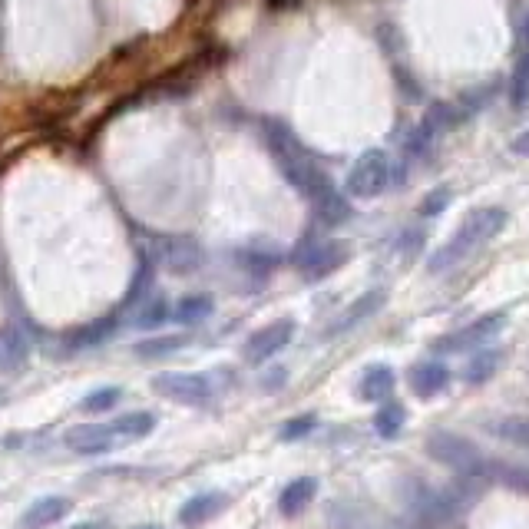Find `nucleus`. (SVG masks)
Returning <instances> with one entry per match:
<instances>
[{
	"label": "nucleus",
	"instance_id": "7ed1b4c3",
	"mask_svg": "<svg viewBox=\"0 0 529 529\" xmlns=\"http://www.w3.org/2000/svg\"><path fill=\"white\" fill-rule=\"evenodd\" d=\"M348 258H351L348 242L305 235L295 252H291V265L298 268V275L305 278V282H325V278L338 272L341 265H348Z\"/></svg>",
	"mask_w": 529,
	"mask_h": 529
},
{
	"label": "nucleus",
	"instance_id": "423d86ee",
	"mask_svg": "<svg viewBox=\"0 0 529 529\" xmlns=\"http://www.w3.org/2000/svg\"><path fill=\"white\" fill-rule=\"evenodd\" d=\"M156 258L172 275H192L202 265V245L192 235H163Z\"/></svg>",
	"mask_w": 529,
	"mask_h": 529
},
{
	"label": "nucleus",
	"instance_id": "c756f323",
	"mask_svg": "<svg viewBox=\"0 0 529 529\" xmlns=\"http://www.w3.org/2000/svg\"><path fill=\"white\" fill-rule=\"evenodd\" d=\"M510 153H513V156L529 159V129H523V133L513 139V143H510Z\"/></svg>",
	"mask_w": 529,
	"mask_h": 529
},
{
	"label": "nucleus",
	"instance_id": "7c9ffc66",
	"mask_svg": "<svg viewBox=\"0 0 529 529\" xmlns=\"http://www.w3.org/2000/svg\"><path fill=\"white\" fill-rule=\"evenodd\" d=\"M520 47L529 50V14L523 17V24H520Z\"/></svg>",
	"mask_w": 529,
	"mask_h": 529
},
{
	"label": "nucleus",
	"instance_id": "6e6552de",
	"mask_svg": "<svg viewBox=\"0 0 529 529\" xmlns=\"http://www.w3.org/2000/svg\"><path fill=\"white\" fill-rule=\"evenodd\" d=\"M153 387L169 401L179 404H205L209 401V381L199 374H159Z\"/></svg>",
	"mask_w": 529,
	"mask_h": 529
},
{
	"label": "nucleus",
	"instance_id": "1a4fd4ad",
	"mask_svg": "<svg viewBox=\"0 0 529 529\" xmlns=\"http://www.w3.org/2000/svg\"><path fill=\"white\" fill-rule=\"evenodd\" d=\"M407 381H410V391H414L417 397H424V401H430V397H437L450 384V367L444 361H420L410 367Z\"/></svg>",
	"mask_w": 529,
	"mask_h": 529
},
{
	"label": "nucleus",
	"instance_id": "4468645a",
	"mask_svg": "<svg viewBox=\"0 0 529 529\" xmlns=\"http://www.w3.org/2000/svg\"><path fill=\"white\" fill-rule=\"evenodd\" d=\"M500 361H503L500 351H493V348H477V351H473V358L467 361V367H463V381L473 384V387L487 384L490 377L496 374V367H500Z\"/></svg>",
	"mask_w": 529,
	"mask_h": 529
},
{
	"label": "nucleus",
	"instance_id": "20e7f679",
	"mask_svg": "<svg viewBox=\"0 0 529 529\" xmlns=\"http://www.w3.org/2000/svg\"><path fill=\"white\" fill-rule=\"evenodd\" d=\"M391 186H394V163L384 149H367V153H361L348 169V176H344L348 199H361V202L384 196Z\"/></svg>",
	"mask_w": 529,
	"mask_h": 529
},
{
	"label": "nucleus",
	"instance_id": "aec40b11",
	"mask_svg": "<svg viewBox=\"0 0 529 529\" xmlns=\"http://www.w3.org/2000/svg\"><path fill=\"white\" fill-rule=\"evenodd\" d=\"M404 420H407L404 404L384 401V407L377 410V417H374V427H377V434H381V437H397V434H401V427H404Z\"/></svg>",
	"mask_w": 529,
	"mask_h": 529
},
{
	"label": "nucleus",
	"instance_id": "412c9836",
	"mask_svg": "<svg viewBox=\"0 0 529 529\" xmlns=\"http://www.w3.org/2000/svg\"><path fill=\"white\" fill-rule=\"evenodd\" d=\"M510 103L516 106V110L529 103V50H523L520 60H516L513 80H510Z\"/></svg>",
	"mask_w": 529,
	"mask_h": 529
},
{
	"label": "nucleus",
	"instance_id": "f3484780",
	"mask_svg": "<svg viewBox=\"0 0 529 529\" xmlns=\"http://www.w3.org/2000/svg\"><path fill=\"white\" fill-rule=\"evenodd\" d=\"M487 430L493 437L506 440V444H516V447H529V417H500V420H490Z\"/></svg>",
	"mask_w": 529,
	"mask_h": 529
},
{
	"label": "nucleus",
	"instance_id": "dca6fc26",
	"mask_svg": "<svg viewBox=\"0 0 529 529\" xmlns=\"http://www.w3.org/2000/svg\"><path fill=\"white\" fill-rule=\"evenodd\" d=\"M235 262H239L252 278H265V275H272V268L278 262H282V255L252 245V248H239V252H235Z\"/></svg>",
	"mask_w": 529,
	"mask_h": 529
},
{
	"label": "nucleus",
	"instance_id": "393cba45",
	"mask_svg": "<svg viewBox=\"0 0 529 529\" xmlns=\"http://www.w3.org/2000/svg\"><path fill=\"white\" fill-rule=\"evenodd\" d=\"M450 199H453V189L450 186H437V189H430L427 196H424V202H420V219H434V215H440L450 205Z\"/></svg>",
	"mask_w": 529,
	"mask_h": 529
},
{
	"label": "nucleus",
	"instance_id": "cd10ccee",
	"mask_svg": "<svg viewBox=\"0 0 529 529\" xmlns=\"http://www.w3.org/2000/svg\"><path fill=\"white\" fill-rule=\"evenodd\" d=\"M311 427H315V414H305V417L288 420V427L282 430V440H298V437H305Z\"/></svg>",
	"mask_w": 529,
	"mask_h": 529
},
{
	"label": "nucleus",
	"instance_id": "39448f33",
	"mask_svg": "<svg viewBox=\"0 0 529 529\" xmlns=\"http://www.w3.org/2000/svg\"><path fill=\"white\" fill-rule=\"evenodd\" d=\"M506 318H510L506 311H490V315L470 321L467 328H460V331L447 334V338H440L434 348L437 351H450V354H457V351H477V348H483V344L493 341L496 334L506 328Z\"/></svg>",
	"mask_w": 529,
	"mask_h": 529
},
{
	"label": "nucleus",
	"instance_id": "5701e85b",
	"mask_svg": "<svg viewBox=\"0 0 529 529\" xmlns=\"http://www.w3.org/2000/svg\"><path fill=\"white\" fill-rule=\"evenodd\" d=\"M182 344H186V338H149L143 344H136V354L146 361H159V358H166V354H176Z\"/></svg>",
	"mask_w": 529,
	"mask_h": 529
},
{
	"label": "nucleus",
	"instance_id": "f8f14e48",
	"mask_svg": "<svg viewBox=\"0 0 529 529\" xmlns=\"http://www.w3.org/2000/svg\"><path fill=\"white\" fill-rule=\"evenodd\" d=\"M394 384H397V377H394L391 367L374 364V367H367L364 377H361V384H358V397H361V401L384 404V401H391Z\"/></svg>",
	"mask_w": 529,
	"mask_h": 529
},
{
	"label": "nucleus",
	"instance_id": "a211bd4d",
	"mask_svg": "<svg viewBox=\"0 0 529 529\" xmlns=\"http://www.w3.org/2000/svg\"><path fill=\"white\" fill-rule=\"evenodd\" d=\"M110 427H113L116 440H139L156 427V417L146 414V410H133V414H123L120 420H113Z\"/></svg>",
	"mask_w": 529,
	"mask_h": 529
},
{
	"label": "nucleus",
	"instance_id": "b1692460",
	"mask_svg": "<svg viewBox=\"0 0 529 529\" xmlns=\"http://www.w3.org/2000/svg\"><path fill=\"white\" fill-rule=\"evenodd\" d=\"M166 318H172V308L166 305L163 298H153V301H143V311H139V318H136V325L139 328H156V325H163Z\"/></svg>",
	"mask_w": 529,
	"mask_h": 529
},
{
	"label": "nucleus",
	"instance_id": "9d476101",
	"mask_svg": "<svg viewBox=\"0 0 529 529\" xmlns=\"http://www.w3.org/2000/svg\"><path fill=\"white\" fill-rule=\"evenodd\" d=\"M384 301H387V291L384 288H371V291H364V295L358 301H351L348 311L334 321V325L328 328V334H341V331H351L354 325H361L364 318H371L377 315V311L384 308Z\"/></svg>",
	"mask_w": 529,
	"mask_h": 529
},
{
	"label": "nucleus",
	"instance_id": "2f4dec72",
	"mask_svg": "<svg viewBox=\"0 0 529 529\" xmlns=\"http://www.w3.org/2000/svg\"><path fill=\"white\" fill-rule=\"evenodd\" d=\"M77 529H106V526H93V523H83V526H77Z\"/></svg>",
	"mask_w": 529,
	"mask_h": 529
},
{
	"label": "nucleus",
	"instance_id": "9b49d317",
	"mask_svg": "<svg viewBox=\"0 0 529 529\" xmlns=\"http://www.w3.org/2000/svg\"><path fill=\"white\" fill-rule=\"evenodd\" d=\"M116 444V434L110 424H83L67 434V447L77 453H106Z\"/></svg>",
	"mask_w": 529,
	"mask_h": 529
},
{
	"label": "nucleus",
	"instance_id": "f257e3e1",
	"mask_svg": "<svg viewBox=\"0 0 529 529\" xmlns=\"http://www.w3.org/2000/svg\"><path fill=\"white\" fill-rule=\"evenodd\" d=\"M262 139H265L268 156L275 159V166L282 169L285 182L298 192V196L315 202V199L325 196V192L334 189V182L325 172V166L318 163L315 153L301 143L298 133L285 120H272V116L262 120Z\"/></svg>",
	"mask_w": 529,
	"mask_h": 529
},
{
	"label": "nucleus",
	"instance_id": "c85d7f7f",
	"mask_svg": "<svg viewBox=\"0 0 529 529\" xmlns=\"http://www.w3.org/2000/svg\"><path fill=\"white\" fill-rule=\"evenodd\" d=\"M424 248V232L420 229H404L401 232V252L404 255H417Z\"/></svg>",
	"mask_w": 529,
	"mask_h": 529
},
{
	"label": "nucleus",
	"instance_id": "f03ea898",
	"mask_svg": "<svg viewBox=\"0 0 529 529\" xmlns=\"http://www.w3.org/2000/svg\"><path fill=\"white\" fill-rule=\"evenodd\" d=\"M510 222V212L503 205H480V209H470L463 215V222L453 229V235L430 255L427 272H447V268L460 265L463 258H470L477 248H483L487 242H493L496 235L506 229Z\"/></svg>",
	"mask_w": 529,
	"mask_h": 529
},
{
	"label": "nucleus",
	"instance_id": "6ab92c4d",
	"mask_svg": "<svg viewBox=\"0 0 529 529\" xmlns=\"http://www.w3.org/2000/svg\"><path fill=\"white\" fill-rule=\"evenodd\" d=\"M212 315V298L209 295H189L176 301V308H172V318L179 321V325H196V321L209 318Z\"/></svg>",
	"mask_w": 529,
	"mask_h": 529
},
{
	"label": "nucleus",
	"instance_id": "0eeeda50",
	"mask_svg": "<svg viewBox=\"0 0 529 529\" xmlns=\"http://www.w3.org/2000/svg\"><path fill=\"white\" fill-rule=\"evenodd\" d=\"M291 338H295V321L282 318V321H272V325H265L262 331H255L252 338L245 344V361L248 364H262L268 358H275L278 351L288 348Z\"/></svg>",
	"mask_w": 529,
	"mask_h": 529
},
{
	"label": "nucleus",
	"instance_id": "bb28decb",
	"mask_svg": "<svg viewBox=\"0 0 529 529\" xmlns=\"http://www.w3.org/2000/svg\"><path fill=\"white\" fill-rule=\"evenodd\" d=\"M120 387H103V391H93L90 397H86L83 401V410H96V414H100V410H110V407H116V401H120Z\"/></svg>",
	"mask_w": 529,
	"mask_h": 529
},
{
	"label": "nucleus",
	"instance_id": "2eb2a0df",
	"mask_svg": "<svg viewBox=\"0 0 529 529\" xmlns=\"http://www.w3.org/2000/svg\"><path fill=\"white\" fill-rule=\"evenodd\" d=\"M67 510H70V503L63 500V496H50V500H40V503L30 506L27 516H24V526H27V529L50 526V523L63 520V516H67Z\"/></svg>",
	"mask_w": 529,
	"mask_h": 529
},
{
	"label": "nucleus",
	"instance_id": "a878e982",
	"mask_svg": "<svg viewBox=\"0 0 529 529\" xmlns=\"http://www.w3.org/2000/svg\"><path fill=\"white\" fill-rule=\"evenodd\" d=\"M219 506H222V496H199V500H192L179 516H182V523H199L205 516H212Z\"/></svg>",
	"mask_w": 529,
	"mask_h": 529
},
{
	"label": "nucleus",
	"instance_id": "ddd939ff",
	"mask_svg": "<svg viewBox=\"0 0 529 529\" xmlns=\"http://www.w3.org/2000/svg\"><path fill=\"white\" fill-rule=\"evenodd\" d=\"M311 212H315V219L325 225V229H338L341 222L351 219L354 209H351V202H348V196H344V192L331 189V192H325L321 199L311 202Z\"/></svg>",
	"mask_w": 529,
	"mask_h": 529
},
{
	"label": "nucleus",
	"instance_id": "4be33fe9",
	"mask_svg": "<svg viewBox=\"0 0 529 529\" xmlns=\"http://www.w3.org/2000/svg\"><path fill=\"white\" fill-rule=\"evenodd\" d=\"M311 496H315V480H308V477H301V480H295L291 487H285V493H282V513H298L301 506H305Z\"/></svg>",
	"mask_w": 529,
	"mask_h": 529
}]
</instances>
